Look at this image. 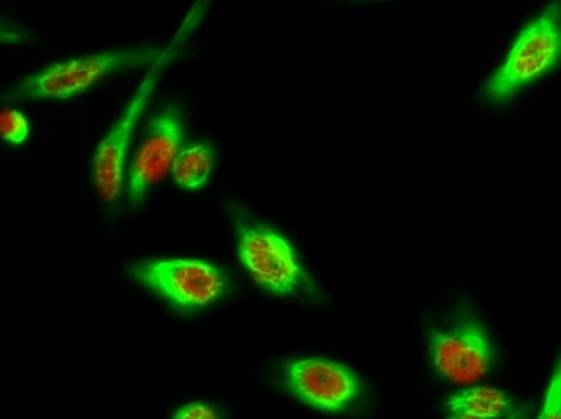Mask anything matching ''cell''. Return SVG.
Returning a JSON list of instances; mask_svg holds the SVG:
<instances>
[{
    "instance_id": "1",
    "label": "cell",
    "mask_w": 561,
    "mask_h": 419,
    "mask_svg": "<svg viewBox=\"0 0 561 419\" xmlns=\"http://www.w3.org/2000/svg\"><path fill=\"white\" fill-rule=\"evenodd\" d=\"M164 48H117L72 58L65 63L47 66L36 74L27 75L19 84L3 93V100H69L84 95L110 75L129 69L156 63Z\"/></svg>"
},
{
    "instance_id": "2",
    "label": "cell",
    "mask_w": 561,
    "mask_h": 419,
    "mask_svg": "<svg viewBox=\"0 0 561 419\" xmlns=\"http://www.w3.org/2000/svg\"><path fill=\"white\" fill-rule=\"evenodd\" d=\"M561 55L560 3L553 2L523 27L504 63L484 84L491 102L508 103L519 90L549 74Z\"/></svg>"
},
{
    "instance_id": "3",
    "label": "cell",
    "mask_w": 561,
    "mask_h": 419,
    "mask_svg": "<svg viewBox=\"0 0 561 419\" xmlns=\"http://www.w3.org/2000/svg\"><path fill=\"white\" fill-rule=\"evenodd\" d=\"M239 261L260 289L273 296L317 294V283L300 265L293 245L265 224L237 221Z\"/></svg>"
},
{
    "instance_id": "4",
    "label": "cell",
    "mask_w": 561,
    "mask_h": 419,
    "mask_svg": "<svg viewBox=\"0 0 561 419\" xmlns=\"http://www.w3.org/2000/svg\"><path fill=\"white\" fill-rule=\"evenodd\" d=\"M131 276L176 311L196 313L227 292V277L203 259H147L129 268Z\"/></svg>"
},
{
    "instance_id": "5",
    "label": "cell",
    "mask_w": 561,
    "mask_h": 419,
    "mask_svg": "<svg viewBox=\"0 0 561 419\" xmlns=\"http://www.w3.org/2000/svg\"><path fill=\"white\" fill-rule=\"evenodd\" d=\"M173 43L164 54L152 63L151 71L141 82L140 89L130 100L129 106L124 110L110 133L103 138L102 143L96 148L92 161V178L95 185L96 194L106 206L114 207L119 202L124 190V178H126L127 152L134 137L135 127L138 120L144 116L145 107L151 93L154 92L156 82H158L159 72L162 66L168 63L172 57L171 48Z\"/></svg>"
},
{
    "instance_id": "6",
    "label": "cell",
    "mask_w": 561,
    "mask_h": 419,
    "mask_svg": "<svg viewBox=\"0 0 561 419\" xmlns=\"http://www.w3.org/2000/svg\"><path fill=\"white\" fill-rule=\"evenodd\" d=\"M428 354L436 375L459 386L483 380L496 359L490 334L476 317L462 318L448 330L433 331Z\"/></svg>"
},
{
    "instance_id": "7",
    "label": "cell",
    "mask_w": 561,
    "mask_h": 419,
    "mask_svg": "<svg viewBox=\"0 0 561 419\" xmlns=\"http://www.w3.org/2000/svg\"><path fill=\"white\" fill-rule=\"evenodd\" d=\"M286 383L297 400L329 415L350 410L363 394L362 381L355 372L321 357L287 363Z\"/></svg>"
},
{
    "instance_id": "8",
    "label": "cell",
    "mask_w": 561,
    "mask_h": 419,
    "mask_svg": "<svg viewBox=\"0 0 561 419\" xmlns=\"http://www.w3.org/2000/svg\"><path fill=\"white\" fill-rule=\"evenodd\" d=\"M182 140V114L175 105L168 106L151 120L147 138L131 162L127 182L130 206H138L148 190L172 173Z\"/></svg>"
},
{
    "instance_id": "9",
    "label": "cell",
    "mask_w": 561,
    "mask_h": 419,
    "mask_svg": "<svg viewBox=\"0 0 561 419\" xmlns=\"http://www.w3.org/2000/svg\"><path fill=\"white\" fill-rule=\"evenodd\" d=\"M514 398L491 386H473L453 394L445 401L449 418L494 419L511 417Z\"/></svg>"
},
{
    "instance_id": "10",
    "label": "cell",
    "mask_w": 561,
    "mask_h": 419,
    "mask_svg": "<svg viewBox=\"0 0 561 419\" xmlns=\"http://www.w3.org/2000/svg\"><path fill=\"white\" fill-rule=\"evenodd\" d=\"M216 151L206 143H193L180 149L173 164V182L185 190L203 189L216 167Z\"/></svg>"
},
{
    "instance_id": "11",
    "label": "cell",
    "mask_w": 561,
    "mask_h": 419,
    "mask_svg": "<svg viewBox=\"0 0 561 419\" xmlns=\"http://www.w3.org/2000/svg\"><path fill=\"white\" fill-rule=\"evenodd\" d=\"M0 137L10 144H23L30 137V123L22 110L2 107L0 113Z\"/></svg>"
},
{
    "instance_id": "12",
    "label": "cell",
    "mask_w": 561,
    "mask_h": 419,
    "mask_svg": "<svg viewBox=\"0 0 561 419\" xmlns=\"http://www.w3.org/2000/svg\"><path fill=\"white\" fill-rule=\"evenodd\" d=\"M560 363H557L556 372L550 380L549 389H547L546 401H543L542 414L540 418H560Z\"/></svg>"
},
{
    "instance_id": "13",
    "label": "cell",
    "mask_w": 561,
    "mask_h": 419,
    "mask_svg": "<svg viewBox=\"0 0 561 419\" xmlns=\"http://www.w3.org/2000/svg\"><path fill=\"white\" fill-rule=\"evenodd\" d=\"M175 419H216L220 418L216 408L210 405L203 404V401H195V404L185 405V407L176 410L172 415Z\"/></svg>"
}]
</instances>
